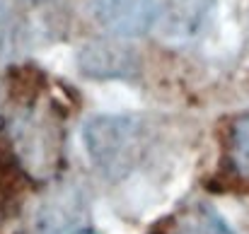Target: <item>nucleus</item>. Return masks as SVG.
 Returning <instances> with one entry per match:
<instances>
[{
  "mask_svg": "<svg viewBox=\"0 0 249 234\" xmlns=\"http://www.w3.org/2000/svg\"><path fill=\"white\" fill-rule=\"evenodd\" d=\"M83 140L92 167L109 181L126 179L143 155L148 133L136 116H92L83 128Z\"/></svg>",
  "mask_w": 249,
  "mask_h": 234,
  "instance_id": "1",
  "label": "nucleus"
},
{
  "mask_svg": "<svg viewBox=\"0 0 249 234\" xmlns=\"http://www.w3.org/2000/svg\"><path fill=\"white\" fill-rule=\"evenodd\" d=\"M92 19L111 36L138 39L158 27L160 0H87Z\"/></svg>",
  "mask_w": 249,
  "mask_h": 234,
  "instance_id": "2",
  "label": "nucleus"
},
{
  "mask_svg": "<svg viewBox=\"0 0 249 234\" xmlns=\"http://www.w3.org/2000/svg\"><path fill=\"white\" fill-rule=\"evenodd\" d=\"M78 70L92 80H136L141 70L138 53L124 44L119 36L114 39H92L78 49Z\"/></svg>",
  "mask_w": 249,
  "mask_h": 234,
  "instance_id": "3",
  "label": "nucleus"
},
{
  "mask_svg": "<svg viewBox=\"0 0 249 234\" xmlns=\"http://www.w3.org/2000/svg\"><path fill=\"white\" fill-rule=\"evenodd\" d=\"M41 116H27L17 126V143L22 167L29 174L49 171L58 167L61 159V135L51 123H44Z\"/></svg>",
  "mask_w": 249,
  "mask_h": 234,
  "instance_id": "4",
  "label": "nucleus"
},
{
  "mask_svg": "<svg viewBox=\"0 0 249 234\" xmlns=\"http://www.w3.org/2000/svg\"><path fill=\"white\" fill-rule=\"evenodd\" d=\"M215 0H160V36L167 44H189L201 36Z\"/></svg>",
  "mask_w": 249,
  "mask_h": 234,
  "instance_id": "5",
  "label": "nucleus"
},
{
  "mask_svg": "<svg viewBox=\"0 0 249 234\" xmlns=\"http://www.w3.org/2000/svg\"><path fill=\"white\" fill-rule=\"evenodd\" d=\"M83 198L73 188H63L53 193L39 210V230L41 234H71L73 225L83 217Z\"/></svg>",
  "mask_w": 249,
  "mask_h": 234,
  "instance_id": "6",
  "label": "nucleus"
},
{
  "mask_svg": "<svg viewBox=\"0 0 249 234\" xmlns=\"http://www.w3.org/2000/svg\"><path fill=\"white\" fill-rule=\"evenodd\" d=\"M230 159L240 176L249 179V114L240 116L230 131Z\"/></svg>",
  "mask_w": 249,
  "mask_h": 234,
  "instance_id": "7",
  "label": "nucleus"
},
{
  "mask_svg": "<svg viewBox=\"0 0 249 234\" xmlns=\"http://www.w3.org/2000/svg\"><path fill=\"white\" fill-rule=\"evenodd\" d=\"M203 232L206 234H237L213 208H203Z\"/></svg>",
  "mask_w": 249,
  "mask_h": 234,
  "instance_id": "8",
  "label": "nucleus"
},
{
  "mask_svg": "<svg viewBox=\"0 0 249 234\" xmlns=\"http://www.w3.org/2000/svg\"><path fill=\"white\" fill-rule=\"evenodd\" d=\"M71 234H97L94 230H87V227H80V230H73Z\"/></svg>",
  "mask_w": 249,
  "mask_h": 234,
  "instance_id": "9",
  "label": "nucleus"
}]
</instances>
